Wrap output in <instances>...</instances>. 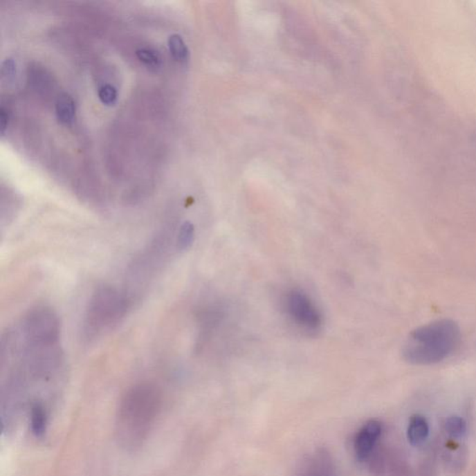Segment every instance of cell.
<instances>
[{
	"label": "cell",
	"mask_w": 476,
	"mask_h": 476,
	"mask_svg": "<svg viewBox=\"0 0 476 476\" xmlns=\"http://www.w3.org/2000/svg\"><path fill=\"white\" fill-rule=\"evenodd\" d=\"M161 407V393L152 383L136 384L121 400L116 421L119 445L136 450L152 430Z\"/></svg>",
	"instance_id": "cell-1"
},
{
	"label": "cell",
	"mask_w": 476,
	"mask_h": 476,
	"mask_svg": "<svg viewBox=\"0 0 476 476\" xmlns=\"http://www.w3.org/2000/svg\"><path fill=\"white\" fill-rule=\"evenodd\" d=\"M461 340V329L455 321L430 322L408 334L402 348L403 358L416 366L440 363L455 353Z\"/></svg>",
	"instance_id": "cell-2"
},
{
	"label": "cell",
	"mask_w": 476,
	"mask_h": 476,
	"mask_svg": "<svg viewBox=\"0 0 476 476\" xmlns=\"http://www.w3.org/2000/svg\"><path fill=\"white\" fill-rule=\"evenodd\" d=\"M132 302L125 291L116 286H98L86 305L82 324L83 339L93 342L118 326L128 315Z\"/></svg>",
	"instance_id": "cell-3"
},
{
	"label": "cell",
	"mask_w": 476,
	"mask_h": 476,
	"mask_svg": "<svg viewBox=\"0 0 476 476\" xmlns=\"http://www.w3.org/2000/svg\"><path fill=\"white\" fill-rule=\"evenodd\" d=\"M21 334L26 339L42 345L60 343L61 326L51 308L37 306L30 310L21 323Z\"/></svg>",
	"instance_id": "cell-4"
},
{
	"label": "cell",
	"mask_w": 476,
	"mask_h": 476,
	"mask_svg": "<svg viewBox=\"0 0 476 476\" xmlns=\"http://www.w3.org/2000/svg\"><path fill=\"white\" fill-rule=\"evenodd\" d=\"M284 304L286 315L304 331L315 333L321 329L320 313L304 292L291 289L286 294Z\"/></svg>",
	"instance_id": "cell-5"
},
{
	"label": "cell",
	"mask_w": 476,
	"mask_h": 476,
	"mask_svg": "<svg viewBox=\"0 0 476 476\" xmlns=\"http://www.w3.org/2000/svg\"><path fill=\"white\" fill-rule=\"evenodd\" d=\"M381 432L383 424L377 420L367 421L359 430L354 438V451L359 461H365L369 458Z\"/></svg>",
	"instance_id": "cell-6"
},
{
	"label": "cell",
	"mask_w": 476,
	"mask_h": 476,
	"mask_svg": "<svg viewBox=\"0 0 476 476\" xmlns=\"http://www.w3.org/2000/svg\"><path fill=\"white\" fill-rule=\"evenodd\" d=\"M407 434L410 445L418 446L425 442L429 435V424L426 419L420 414L411 416Z\"/></svg>",
	"instance_id": "cell-7"
},
{
	"label": "cell",
	"mask_w": 476,
	"mask_h": 476,
	"mask_svg": "<svg viewBox=\"0 0 476 476\" xmlns=\"http://www.w3.org/2000/svg\"><path fill=\"white\" fill-rule=\"evenodd\" d=\"M55 111L60 123L66 126L71 125L75 121L77 112L75 100L68 93L60 94L56 101Z\"/></svg>",
	"instance_id": "cell-8"
},
{
	"label": "cell",
	"mask_w": 476,
	"mask_h": 476,
	"mask_svg": "<svg viewBox=\"0 0 476 476\" xmlns=\"http://www.w3.org/2000/svg\"><path fill=\"white\" fill-rule=\"evenodd\" d=\"M31 418V429L36 437H42L47 426V411L42 402H35L30 411Z\"/></svg>",
	"instance_id": "cell-9"
},
{
	"label": "cell",
	"mask_w": 476,
	"mask_h": 476,
	"mask_svg": "<svg viewBox=\"0 0 476 476\" xmlns=\"http://www.w3.org/2000/svg\"><path fill=\"white\" fill-rule=\"evenodd\" d=\"M194 226L190 221H185L178 228L175 237V248L178 251H185L191 248L194 241Z\"/></svg>",
	"instance_id": "cell-10"
},
{
	"label": "cell",
	"mask_w": 476,
	"mask_h": 476,
	"mask_svg": "<svg viewBox=\"0 0 476 476\" xmlns=\"http://www.w3.org/2000/svg\"><path fill=\"white\" fill-rule=\"evenodd\" d=\"M170 54L176 61L181 64H185L189 59V51L183 37L178 34H173L167 40Z\"/></svg>",
	"instance_id": "cell-11"
},
{
	"label": "cell",
	"mask_w": 476,
	"mask_h": 476,
	"mask_svg": "<svg viewBox=\"0 0 476 476\" xmlns=\"http://www.w3.org/2000/svg\"><path fill=\"white\" fill-rule=\"evenodd\" d=\"M445 430L454 439H461L467 434V423L461 416H451L446 420Z\"/></svg>",
	"instance_id": "cell-12"
},
{
	"label": "cell",
	"mask_w": 476,
	"mask_h": 476,
	"mask_svg": "<svg viewBox=\"0 0 476 476\" xmlns=\"http://www.w3.org/2000/svg\"><path fill=\"white\" fill-rule=\"evenodd\" d=\"M136 55L140 62L150 68H158L161 66L162 59L158 51L151 48H140L136 51Z\"/></svg>",
	"instance_id": "cell-13"
},
{
	"label": "cell",
	"mask_w": 476,
	"mask_h": 476,
	"mask_svg": "<svg viewBox=\"0 0 476 476\" xmlns=\"http://www.w3.org/2000/svg\"><path fill=\"white\" fill-rule=\"evenodd\" d=\"M99 99L105 105H113L118 100V91L113 85L105 84L99 89Z\"/></svg>",
	"instance_id": "cell-14"
},
{
	"label": "cell",
	"mask_w": 476,
	"mask_h": 476,
	"mask_svg": "<svg viewBox=\"0 0 476 476\" xmlns=\"http://www.w3.org/2000/svg\"><path fill=\"white\" fill-rule=\"evenodd\" d=\"M16 75V63L12 58H6L2 62L1 77L4 80L12 81Z\"/></svg>",
	"instance_id": "cell-15"
},
{
	"label": "cell",
	"mask_w": 476,
	"mask_h": 476,
	"mask_svg": "<svg viewBox=\"0 0 476 476\" xmlns=\"http://www.w3.org/2000/svg\"><path fill=\"white\" fill-rule=\"evenodd\" d=\"M9 125V113L4 107L0 108V132L4 135Z\"/></svg>",
	"instance_id": "cell-16"
}]
</instances>
